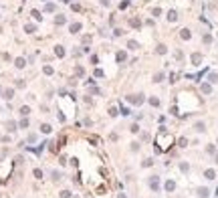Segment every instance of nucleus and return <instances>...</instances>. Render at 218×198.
<instances>
[{
  "mask_svg": "<svg viewBox=\"0 0 218 198\" xmlns=\"http://www.w3.org/2000/svg\"><path fill=\"white\" fill-rule=\"evenodd\" d=\"M69 30H71V32H73V34H77V32H79V30H81V22H73V24H71V27H69Z\"/></svg>",
  "mask_w": 218,
  "mask_h": 198,
  "instance_id": "3",
  "label": "nucleus"
},
{
  "mask_svg": "<svg viewBox=\"0 0 218 198\" xmlns=\"http://www.w3.org/2000/svg\"><path fill=\"white\" fill-rule=\"evenodd\" d=\"M174 188H176V182H174V180H168V182H166V190H168V192H174Z\"/></svg>",
  "mask_w": 218,
  "mask_h": 198,
  "instance_id": "6",
  "label": "nucleus"
},
{
  "mask_svg": "<svg viewBox=\"0 0 218 198\" xmlns=\"http://www.w3.org/2000/svg\"><path fill=\"white\" fill-rule=\"evenodd\" d=\"M180 170H182V172H188V170H190V166H188L186 162H182V164H180Z\"/></svg>",
  "mask_w": 218,
  "mask_h": 198,
  "instance_id": "24",
  "label": "nucleus"
},
{
  "mask_svg": "<svg viewBox=\"0 0 218 198\" xmlns=\"http://www.w3.org/2000/svg\"><path fill=\"white\" fill-rule=\"evenodd\" d=\"M75 73H77L79 77H83V73H85V71H83V67H77V69H75Z\"/></svg>",
  "mask_w": 218,
  "mask_h": 198,
  "instance_id": "34",
  "label": "nucleus"
},
{
  "mask_svg": "<svg viewBox=\"0 0 218 198\" xmlns=\"http://www.w3.org/2000/svg\"><path fill=\"white\" fill-rule=\"evenodd\" d=\"M194 127H196V131H206V125H204L202 121H198V123H196Z\"/></svg>",
  "mask_w": 218,
  "mask_h": 198,
  "instance_id": "13",
  "label": "nucleus"
},
{
  "mask_svg": "<svg viewBox=\"0 0 218 198\" xmlns=\"http://www.w3.org/2000/svg\"><path fill=\"white\" fill-rule=\"evenodd\" d=\"M12 95H14L12 89H6V91H4V97H6V99H12Z\"/></svg>",
  "mask_w": 218,
  "mask_h": 198,
  "instance_id": "15",
  "label": "nucleus"
},
{
  "mask_svg": "<svg viewBox=\"0 0 218 198\" xmlns=\"http://www.w3.org/2000/svg\"><path fill=\"white\" fill-rule=\"evenodd\" d=\"M204 43H212V36H210V34H204Z\"/></svg>",
  "mask_w": 218,
  "mask_h": 198,
  "instance_id": "36",
  "label": "nucleus"
},
{
  "mask_svg": "<svg viewBox=\"0 0 218 198\" xmlns=\"http://www.w3.org/2000/svg\"><path fill=\"white\" fill-rule=\"evenodd\" d=\"M54 8H57V6H54L53 2H49V4H47V6H45V10H47V12H53Z\"/></svg>",
  "mask_w": 218,
  "mask_h": 198,
  "instance_id": "17",
  "label": "nucleus"
},
{
  "mask_svg": "<svg viewBox=\"0 0 218 198\" xmlns=\"http://www.w3.org/2000/svg\"><path fill=\"white\" fill-rule=\"evenodd\" d=\"M121 113H123V115H129V113H131V111H129V107H125V105H121Z\"/></svg>",
  "mask_w": 218,
  "mask_h": 198,
  "instance_id": "29",
  "label": "nucleus"
},
{
  "mask_svg": "<svg viewBox=\"0 0 218 198\" xmlns=\"http://www.w3.org/2000/svg\"><path fill=\"white\" fill-rule=\"evenodd\" d=\"M200 61H202V57H200V55H192V63H194V65H198Z\"/></svg>",
  "mask_w": 218,
  "mask_h": 198,
  "instance_id": "18",
  "label": "nucleus"
},
{
  "mask_svg": "<svg viewBox=\"0 0 218 198\" xmlns=\"http://www.w3.org/2000/svg\"><path fill=\"white\" fill-rule=\"evenodd\" d=\"M32 16H34V20H43V16H40L38 10H32Z\"/></svg>",
  "mask_w": 218,
  "mask_h": 198,
  "instance_id": "19",
  "label": "nucleus"
},
{
  "mask_svg": "<svg viewBox=\"0 0 218 198\" xmlns=\"http://www.w3.org/2000/svg\"><path fill=\"white\" fill-rule=\"evenodd\" d=\"M54 55H57V57H65V47L57 45V47H54Z\"/></svg>",
  "mask_w": 218,
  "mask_h": 198,
  "instance_id": "5",
  "label": "nucleus"
},
{
  "mask_svg": "<svg viewBox=\"0 0 218 198\" xmlns=\"http://www.w3.org/2000/svg\"><path fill=\"white\" fill-rule=\"evenodd\" d=\"M210 91H212V87H210L208 83H204V85H202V93H210Z\"/></svg>",
  "mask_w": 218,
  "mask_h": 198,
  "instance_id": "16",
  "label": "nucleus"
},
{
  "mask_svg": "<svg viewBox=\"0 0 218 198\" xmlns=\"http://www.w3.org/2000/svg\"><path fill=\"white\" fill-rule=\"evenodd\" d=\"M129 24H131V27H139V24H141V22H139V18H131V22H129Z\"/></svg>",
  "mask_w": 218,
  "mask_h": 198,
  "instance_id": "25",
  "label": "nucleus"
},
{
  "mask_svg": "<svg viewBox=\"0 0 218 198\" xmlns=\"http://www.w3.org/2000/svg\"><path fill=\"white\" fill-rule=\"evenodd\" d=\"M28 123H30V121H28L26 117H24V119H22V121H20V127H22V129H24V127H28Z\"/></svg>",
  "mask_w": 218,
  "mask_h": 198,
  "instance_id": "28",
  "label": "nucleus"
},
{
  "mask_svg": "<svg viewBox=\"0 0 218 198\" xmlns=\"http://www.w3.org/2000/svg\"><path fill=\"white\" fill-rule=\"evenodd\" d=\"M180 36H182L184 41H188V38H190L192 34H190V30H188V28H182V30H180Z\"/></svg>",
  "mask_w": 218,
  "mask_h": 198,
  "instance_id": "7",
  "label": "nucleus"
},
{
  "mask_svg": "<svg viewBox=\"0 0 218 198\" xmlns=\"http://www.w3.org/2000/svg\"><path fill=\"white\" fill-rule=\"evenodd\" d=\"M208 194H210L208 188H198V196L200 198H208Z\"/></svg>",
  "mask_w": 218,
  "mask_h": 198,
  "instance_id": "8",
  "label": "nucleus"
},
{
  "mask_svg": "<svg viewBox=\"0 0 218 198\" xmlns=\"http://www.w3.org/2000/svg\"><path fill=\"white\" fill-rule=\"evenodd\" d=\"M109 115L115 117V115H117V107H111V109H109Z\"/></svg>",
  "mask_w": 218,
  "mask_h": 198,
  "instance_id": "31",
  "label": "nucleus"
},
{
  "mask_svg": "<svg viewBox=\"0 0 218 198\" xmlns=\"http://www.w3.org/2000/svg\"><path fill=\"white\" fill-rule=\"evenodd\" d=\"M40 131H43V134H51V131H53V127H51L49 123H43V125H40Z\"/></svg>",
  "mask_w": 218,
  "mask_h": 198,
  "instance_id": "9",
  "label": "nucleus"
},
{
  "mask_svg": "<svg viewBox=\"0 0 218 198\" xmlns=\"http://www.w3.org/2000/svg\"><path fill=\"white\" fill-rule=\"evenodd\" d=\"M127 47H129L131 51H135V49H137V47H139V45H137L135 41H129V45H127Z\"/></svg>",
  "mask_w": 218,
  "mask_h": 198,
  "instance_id": "22",
  "label": "nucleus"
},
{
  "mask_svg": "<svg viewBox=\"0 0 218 198\" xmlns=\"http://www.w3.org/2000/svg\"><path fill=\"white\" fill-rule=\"evenodd\" d=\"M208 81H210V83H216L218 81V73H210V75H208Z\"/></svg>",
  "mask_w": 218,
  "mask_h": 198,
  "instance_id": "14",
  "label": "nucleus"
},
{
  "mask_svg": "<svg viewBox=\"0 0 218 198\" xmlns=\"http://www.w3.org/2000/svg\"><path fill=\"white\" fill-rule=\"evenodd\" d=\"M123 59H125V53H123V51H119V53H117V61H123Z\"/></svg>",
  "mask_w": 218,
  "mask_h": 198,
  "instance_id": "30",
  "label": "nucleus"
},
{
  "mask_svg": "<svg viewBox=\"0 0 218 198\" xmlns=\"http://www.w3.org/2000/svg\"><path fill=\"white\" fill-rule=\"evenodd\" d=\"M43 71H45V73H47V75H53V69H51V67H45V69H43Z\"/></svg>",
  "mask_w": 218,
  "mask_h": 198,
  "instance_id": "37",
  "label": "nucleus"
},
{
  "mask_svg": "<svg viewBox=\"0 0 218 198\" xmlns=\"http://www.w3.org/2000/svg\"><path fill=\"white\" fill-rule=\"evenodd\" d=\"M61 196H63V198H71V192H69V190H63Z\"/></svg>",
  "mask_w": 218,
  "mask_h": 198,
  "instance_id": "33",
  "label": "nucleus"
},
{
  "mask_svg": "<svg viewBox=\"0 0 218 198\" xmlns=\"http://www.w3.org/2000/svg\"><path fill=\"white\" fill-rule=\"evenodd\" d=\"M168 20H170V22H176V20H178V12H176V10H170V12H168Z\"/></svg>",
  "mask_w": 218,
  "mask_h": 198,
  "instance_id": "4",
  "label": "nucleus"
},
{
  "mask_svg": "<svg viewBox=\"0 0 218 198\" xmlns=\"http://www.w3.org/2000/svg\"><path fill=\"white\" fill-rule=\"evenodd\" d=\"M119 198H127V196H125V194H119Z\"/></svg>",
  "mask_w": 218,
  "mask_h": 198,
  "instance_id": "39",
  "label": "nucleus"
},
{
  "mask_svg": "<svg viewBox=\"0 0 218 198\" xmlns=\"http://www.w3.org/2000/svg\"><path fill=\"white\" fill-rule=\"evenodd\" d=\"M43 2H47V0H43Z\"/></svg>",
  "mask_w": 218,
  "mask_h": 198,
  "instance_id": "40",
  "label": "nucleus"
},
{
  "mask_svg": "<svg viewBox=\"0 0 218 198\" xmlns=\"http://www.w3.org/2000/svg\"><path fill=\"white\" fill-rule=\"evenodd\" d=\"M164 79V73H158V75H156V77H154V81H156V83H160V81H162Z\"/></svg>",
  "mask_w": 218,
  "mask_h": 198,
  "instance_id": "27",
  "label": "nucleus"
},
{
  "mask_svg": "<svg viewBox=\"0 0 218 198\" xmlns=\"http://www.w3.org/2000/svg\"><path fill=\"white\" fill-rule=\"evenodd\" d=\"M14 65H16V67H18V69H22V67H24V65H26V61H24V59H22V57H20V59H16V61H14Z\"/></svg>",
  "mask_w": 218,
  "mask_h": 198,
  "instance_id": "11",
  "label": "nucleus"
},
{
  "mask_svg": "<svg viewBox=\"0 0 218 198\" xmlns=\"http://www.w3.org/2000/svg\"><path fill=\"white\" fill-rule=\"evenodd\" d=\"M129 103H133V105H141L143 103V95H129V97H125Z\"/></svg>",
  "mask_w": 218,
  "mask_h": 198,
  "instance_id": "1",
  "label": "nucleus"
},
{
  "mask_svg": "<svg viewBox=\"0 0 218 198\" xmlns=\"http://www.w3.org/2000/svg\"><path fill=\"white\" fill-rule=\"evenodd\" d=\"M204 176H206L208 180H214V178H216V172H214V170H206V172H204Z\"/></svg>",
  "mask_w": 218,
  "mask_h": 198,
  "instance_id": "10",
  "label": "nucleus"
},
{
  "mask_svg": "<svg viewBox=\"0 0 218 198\" xmlns=\"http://www.w3.org/2000/svg\"><path fill=\"white\" fill-rule=\"evenodd\" d=\"M186 143H188L186 138H180V148H186Z\"/></svg>",
  "mask_w": 218,
  "mask_h": 198,
  "instance_id": "32",
  "label": "nucleus"
},
{
  "mask_svg": "<svg viewBox=\"0 0 218 198\" xmlns=\"http://www.w3.org/2000/svg\"><path fill=\"white\" fill-rule=\"evenodd\" d=\"M24 30H26V32H34V30H36V27H34V24H26V27H24Z\"/></svg>",
  "mask_w": 218,
  "mask_h": 198,
  "instance_id": "21",
  "label": "nucleus"
},
{
  "mask_svg": "<svg viewBox=\"0 0 218 198\" xmlns=\"http://www.w3.org/2000/svg\"><path fill=\"white\" fill-rule=\"evenodd\" d=\"M101 2V6H109V0H99Z\"/></svg>",
  "mask_w": 218,
  "mask_h": 198,
  "instance_id": "38",
  "label": "nucleus"
},
{
  "mask_svg": "<svg viewBox=\"0 0 218 198\" xmlns=\"http://www.w3.org/2000/svg\"><path fill=\"white\" fill-rule=\"evenodd\" d=\"M54 22H57V24H65V22H67V18H65L63 14H59V16L54 18Z\"/></svg>",
  "mask_w": 218,
  "mask_h": 198,
  "instance_id": "12",
  "label": "nucleus"
},
{
  "mask_svg": "<svg viewBox=\"0 0 218 198\" xmlns=\"http://www.w3.org/2000/svg\"><path fill=\"white\" fill-rule=\"evenodd\" d=\"M20 113H22V115L26 117L28 113H30V107H26V105H24V107H20Z\"/></svg>",
  "mask_w": 218,
  "mask_h": 198,
  "instance_id": "20",
  "label": "nucleus"
},
{
  "mask_svg": "<svg viewBox=\"0 0 218 198\" xmlns=\"http://www.w3.org/2000/svg\"><path fill=\"white\" fill-rule=\"evenodd\" d=\"M166 51H168V49H166V45H158V53H160V55H164Z\"/></svg>",
  "mask_w": 218,
  "mask_h": 198,
  "instance_id": "23",
  "label": "nucleus"
},
{
  "mask_svg": "<svg viewBox=\"0 0 218 198\" xmlns=\"http://www.w3.org/2000/svg\"><path fill=\"white\" fill-rule=\"evenodd\" d=\"M131 131H133V134H137V131H139V125H137V123H133V125H131Z\"/></svg>",
  "mask_w": 218,
  "mask_h": 198,
  "instance_id": "35",
  "label": "nucleus"
},
{
  "mask_svg": "<svg viewBox=\"0 0 218 198\" xmlns=\"http://www.w3.org/2000/svg\"><path fill=\"white\" fill-rule=\"evenodd\" d=\"M149 188L156 190V192L160 190V180H158V176H152V178H149Z\"/></svg>",
  "mask_w": 218,
  "mask_h": 198,
  "instance_id": "2",
  "label": "nucleus"
},
{
  "mask_svg": "<svg viewBox=\"0 0 218 198\" xmlns=\"http://www.w3.org/2000/svg\"><path fill=\"white\" fill-rule=\"evenodd\" d=\"M149 103H152L154 107H158V105H160V99H156V97H152V99H149Z\"/></svg>",
  "mask_w": 218,
  "mask_h": 198,
  "instance_id": "26",
  "label": "nucleus"
}]
</instances>
